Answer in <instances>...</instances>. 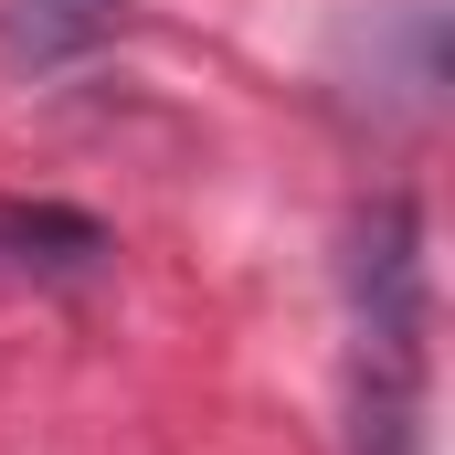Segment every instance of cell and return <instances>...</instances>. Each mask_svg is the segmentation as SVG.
I'll return each mask as SVG.
<instances>
[{
  "label": "cell",
  "mask_w": 455,
  "mask_h": 455,
  "mask_svg": "<svg viewBox=\"0 0 455 455\" xmlns=\"http://www.w3.org/2000/svg\"><path fill=\"white\" fill-rule=\"evenodd\" d=\"M0 254L11 265H43V275H96L107 265V233L85 212H53V202H11L0 212Z\"/></svg>",
  "instance_id": "cell-1"
},
{
  "label": "cell",
  "mask_w": 455,
  "mask_h": 455,
  "mask_svg": "<svg viewBox=\"0 0 455 455\" xmlns=\"http://www.w3.org/2000/svg\"><path fill=\"white\" fill-rule=\"evenodd\" d=\"M116 11H127V0H11L0 32H11V53L53 64V53H85L96 32H116Z\"/></svg>",
  "instance_id": "cell-2"
}]
</instances>
